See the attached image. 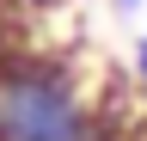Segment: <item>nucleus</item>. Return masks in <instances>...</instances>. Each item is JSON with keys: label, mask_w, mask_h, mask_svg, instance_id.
Returning <instances> with one entry per match:
<instances>
[{"label": "nucleus", "mask_w": 147, "mask_h": 141, "mask_svg": "<svg viewBox=\"0 0 147 141\" xmlns=\"http://www.w3.org/2000/svg\"><path fill=\"white\" fill-rule=\"evenodd\" d=\"M0 141H129L117 111L86 98L80 74L49 49L0 43Z\"/></svg>", "instance_id": "nucleus-1"}, {"label": "nucleus", "mask_w": 147, "mask_h": 141, "mask_svg": "<svg viewBox=\"0 0 147 141\" xmlns=\"http://www.w3.org/2000/svg\"><path fill=\"white\" fill-rule=\"evenodd\" d=\"M129 67H135V80L147 86V31H141V37H135V55H129Z\"/></svg>", "instance_id": "nucleus-2"}, {"label": "nucleus", "mask_w": 147, "mask_h": 141, "mask_svg": "<svg viewBox=\"0 0 147 141\" xmlns=\"http://www.w3.org/2000/svg\"><path fill=\"white\" fill-rule=\"evenodd\" d=\"M110 6H117V12H123V19H129V12H141V6H147V0H110Z\"/></svg>", "instance_id": "nucleus-3"}]
</instances>
